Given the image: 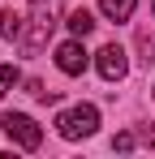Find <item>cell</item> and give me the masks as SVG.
<instances>
[{
  "mask_svg": "<svg viewBox=\"0 0 155 159\" xmlns=\"http://www.w3.org/2000/svg\"><path fill=\"white\" fill-rule=\"evenodd\" d=\"M86 65H91V60H86V48H82V39H65V43H60V48H56V69H60V73H69V78H78V73H86Z\"/></svg>",
  "mask_w": 155,
  "mask_h": 159,
  "instance_id": "obj_4",
  "label": "cell"
},
{
  "mask_svg": "<svg viewBox=\"0 0 155 159\" xmlns=\"http://www.w3.org/2000/svg\"><path fill=\"white\" fill-rule=\"evenodd\" d=\"M22 17L13 13V9H0V39H22Z\"/></svg>",
  "mask_w": 155,
  "mask_h": 159,
  "instance_id": "obj_8",
  "label": "cell"
},
{
  "mask_svg": "<svg viewBox=\"0 0 155 159\" xmlns=\"http://www.w3.org/2000/svg\"><path fill=\"white\" fill-rule=\"evenodd\" d=\"M0 129L9 133L22 151H39V142H43V129H39L26 112H4V116H0Z\"/></svg>",
  "mask_w": 155,
  "mask_h": 159,
  "instance_id": "obj_3",
  "label": "cell"
},
{
  "mask_svg": "<svg viewBox=\"0 0 155 159\" xmlns=\"http://www.w3.org/2000/svg\"><path fill=\"white\" fill-rule=\"evenodd\" d=\"M134 4H138V0H99V13L108 22H129V17H134Z\"/></svg>",
  "mask_w": 155,
  "mask_h": 159,
  "instance_id": "obj_6",
  "label": "cell"
},
{
  "mask_svg": "<svg viewBox=\"0 0 155 159\" xmlns=\"http://www.w3.org/2000/svg\"><path fill=\"white\" fill-rule=\"evenodd\" d=\"M95 129H99V107L95 103H73V107H65V112L56 116V133H60L65 142L91 138Z\"/></svg>",
  "mask_w": 155,
  "mask_h": 159,
  "instance_id": "obj_2",
  "label": "cell"
},
{
  "mask_svg": "<svg viewBox=\"0 0 155 159\" xmlns=\"http://www.w3.org/2000/svg\"><path fill=\"white\" fill-rule=\"evenodd\" d=\"M60 13H65V4H60V0H30L26 30H22V48H26V56H39L43 48H48L52 30L60 26Z\"/></svg>",
  "mask_w": 155,
  "mask_h": 159,
  "instance_id": "obj_1",
  "label": "cell"
},
{
  "mask_svg": "<svg viewBox=\"0 0 155 159\" xmlns=\"http://www.w3.org/2000/svg\"><path fill=\"white\" fill-rule=\"evenodd\" d=\"M134 142H138V133H116V138H112V151H116V155H129Z\"/></svg>",
  "mask_w": 155,
  "mask_h": 159,
  "instance_id": "obj_10",
  "label": "cell"
},
{
  "mask_svg": "<svg viewBox=\"0 0 155 159\" xmlns=\"http://www.w3.org/2000/svg\"><path fill=\"white\" fill-rule=\"evenodd\" d=\"M95 69H99L103 82H121L129 73V60H125V48H116V43H108V48H99V56H95Z\"/></svg>",
  "mask_w": 155,
  "mask_h": 159,
  "instance_id": "obj_5",
  "label": "cell"
},
{
  "mask_svg": "<svg viewBox=\"0 0 155 159\" xmlns=\"http://www.w3.org/2000/svg\"><path fill=\"white\" fill-rule=\"evenodd\" d=\"M17 82H22V73H17L13 65H0V99H4V95H9Z\"/></svg>",
  "mask_w": 155,
  "mask_h": 159,
  "instance_id": "obj_9",
  "label": "cell"
},
{
  "mask_svg": "<svg viewBox=\"0 0 155 159\" xmlns=\"http://www.w3.org/2000/svg\"><path fill=\"white\" fill-rule=\"evenodd\" d=\"M138 138H142V142H147V146H155V125H147V129L138 133Z\"/></svg>",
  "mask_w": 155,
  "mask_h": 159,
  "instance_id": "obj_11",
  "label": "cell"
},
{
  "mask_svg": "<svg viewBox=\"0 0 155 159\" xmlns=\"http://www.w3.org/2000/svg\"><path fill=\"white\" fill-rule=\"evenodd\" d=\"M65 26H69V34H78V39H86V34H91V30H95V17H91V13H86V9H73V13H69V22H65Z\"/></svg>",
  "mask_w": 155,
  "mask_h": 159,
  "instance_id": "obj_7",
  "label": "cell"
}]
</instances>
